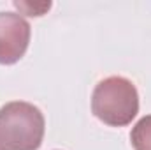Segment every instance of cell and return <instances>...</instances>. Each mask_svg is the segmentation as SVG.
Masks as SVG:
<instances>
[{
  "label": "cell",
  "instance_id": "2",
  "mask_svg": "<svg viewBox=\"0 0 151 150\" xmlns=\"http://www.w3.org/2000/svg\"><path fill=\"white\" fill-rule=\"evenodd\" d=\"M91 110L95 117L109 125H127L139 110V97L134 83L119 76L100 81L93 92Z\"/></svg>",
  "mask_w": 151,
  "mask_h": 150
},
{
  "label": "cell",
  "instance_id": "4",
  "mask_svg": "<svg viewBox=\"0 0 151 150\" xmlns=\"http://www.w3.org/2000/svg\"><path fill=\"white\" fill-rule=\"evenodd\" d=\"M130 138L135 150H151V115L139 120Z\"/></svg>",
  "mask_w": 151,
  "mask_h": 150
},
{
  "label": "cell",
  "instance_id": "5",
  "mask_svg": "<svg viewBox=\"0 0 151 150\" xmlns=\"http://www.w3.org/2000/svg\"><path fill=\"white\" fill-rule=\"evenodd\" d=\"M49 2L47 4H25V2H16V7L19 11H25L28 16H40L44 11L49 9Z\"/></svg>",
  "mask_w": 151,
  "mask_h": 150
},
{
  "label": "cell",
  "instance_id": "1",
  "mask_svg": "<svg viewBox=\"0 0 151 150\" xmlns=\"http://www.w3.org/2000/svg\"><path fill=\"white\" fill-rule=\"evenodd\" d=\"M44 136V117L30 103L0 108V150H37Z\"/></svg>",
  "mask_w": 151,
  "mask_h": 150
},
{
  "label": "cell",
  "instance_id": "3",
  "mask_svg": "<svg viewBox=\"0 0 151 150\" xmlns=\"http://www.w3.org/2000/svg\"><path fill=\"white\" fill-rule=\"evenodd\" d=\"M28 23L14 12H0V64H14L27 51Z\"/></svg>",
  "mask_w": 151,
  "mask_h": 150
}]
</instances>
